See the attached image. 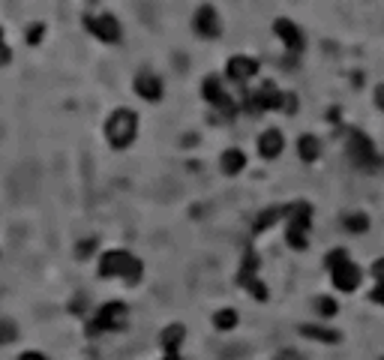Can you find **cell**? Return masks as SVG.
I'll return each instance as SVG.
<instances>
[{
  "instance_id": "cell-19",
  "label": "cell",
  "mask_w": 384,
  "mask_h": 360,
  "mask_svg": "<svg viewBox=\"0 0 384 360\" xmlns=\"http://www.w3.org/2000/svg\"><path fill=\"white\" fill-rule=\"evenodd\" d=\"M243 166H247V157L240 150H225L223 153V171L225 175H240Z\"/></svg>"
},
{
  "instance_id": "cell-8",
  "label": "cell",
  "mask_w": 384,
  "mask_h": 360,
  "mask_svg": "<svg viewBox=\"0 0 384 360\" xmlns=\"http://www.w3.org/2000/svg\"><path fill=\"white\" fill-rule=\"evenodd\" d=\"M256 270H258V256H256V252H247V258H243V267H240V285L256 300H267V289L261 285V280L256 276Z\"/></svg>"
},
{
  "instance_id": "cell-17",
  "label": "cell",
  "mask_w": 384,
  "mask_h": 360,
  "mask_svg": "<svg viewBox=\"0 0 384 360\" xmlns=\"http://www.w3.org/2000/svg\"><path fill=\"white\" fill-rule=\"evenodd\" d=\"M183 337H186V330H183V324H171V327H166L162 330V348L168 351V355H177V348H181V342H183Z\"/></svg>"
},
{
  "instance_id": "cell-1",
  "label": "cell",
  "mask_w": 384,
  "mask_h": 360,
  "mask_svg": "<svg viewBox=\"0 0 384 360\" xmlns=\"http://www.w3.org/2000/svg\"><path fill=\"white\" fill-rule=\"evenodd\" d=\"M142 261H138L135 256H129V252L124 249H111L105 252L102 261H100V276H105V280H111V276H124V280L129 282H138L142 280Z\"/></svg>"
},
{
  "instance_id": "cell-2",
  "label": "cell",
  "mask_w": 384,
  "mask_h": 360,
  "mask_svg": "<svg viewBox=\"0 0 384 360\" xmlns=\"http://www.w3.org/2000/svg\"><path fill=\"white\" fill-rule=\"evenodd\" d=\"M135 129H138V117L129 109H117L109 117V124H105V138H109L111 147H117V150H124L135 142Z\"/></svg>"
},
{
  "instance_id": "cell-7",
  "label": "cell",
  "mask_w": 384,
  "mask_h": 360,
  "mask_svg": "<svg viewBox=\"0 0 384 360\" xmlns=\"http://www.w3.org/2000/svg\"><path fill=\"white\" fill-rule=\"evenodd\" d=\"M84 27L91 30L93 36H100L102 43H117V39H120V21L114 19L111 12H102V15H84Z\"/></svg>"
},
{
  "instance_id": "cell-12",
  "label": "cell",
  "mask_w": 384,
  "mask_h": 360,
  "mask_svg": "<svg viewBox=\"0 0 384 360\" xmlns=\"http://www.w3.org/2000/svg\"><path fill=\"white\" fill-rule=\"evenodd\" d=\"M195 30H199V36H204V39L219 36L223 24H219V15H216L214 6H201V10L195 12Z\"/></svg>"
},
{
  "instance_id": "cell-30",
  "label": "cell",
  "mask_w": 384,
  "mask_h": 360,
  "mask_svg": "<svg viewBox=\"0 0 384 360\" xmlns=\"http://www.w3.org/2000/svg\"><path fill=\"white\" fill-rule=\"evenodd\" d=\"M372 276H375V282H384V258H379L372 265Z\"/></svg>"
},
{
  "instance_id": "cell-26",
  "label": "cell",
  "mask_w": 384,
  "mask_h": 360,
  "mask_svg": "<svg viewBox=\"0 0 384 360\" xmlns=\"http://www.w3.org/2000/svg\"><path fill=\"white\" fill-rule=\"evenodd\" d=\"M12 60V52H10V45L3 43V30H0V67H3V63H10Z\"/></svg>"
},
{
  "instance_id": "cell-32",
  "label": "cell",
  "mask_w": 384,
  "mask_h": 360,
  "mask_svg": "<svg viewBox=\"0 0 384 360\" xmlns=\"http://www.w3.org/2000/svg\"><path fill=\"white\" fill-rule=\"evenodd\" d=\"M19 360H48L45 355H39V351H27V355H21Z\"/></svg>"
},
{
  "instance_id": "cell-5",
  "label": "cell",
  "mask_w": 384,
  "mask_h": 360,
  "mask_svg": "<svg viewBox=\"0 0 384 360\" xmlns=\"http://www.w3.org/2000/svg\"><path fill=\"white\" fill-rule=\"evenodd\" d=\"M348 157H351V162H354L357 168H363V171H375V168L384 166V162L379 159V153H375L372 142L363 133H357V129H351L348 133Z\"/></svg>"
},
{
  "instance_id": "cell-28",
  "label": "cell",
  "mask_w": 384,
  "mask_h": 360,
  "mask_svg": "<svg viewBox=\"0 0 384 360\" xmlns=\"http://www.w3.org/2000/svg\"><path fill=\"white\" fill-rule=\"evenodd\" d=\"M370 300H375L379 306H384V282H379V285H375V289L370 291Z\"/></svg>"
},
{
  "instance_id": "cell-34",
  "label": "cell",
  "mask_w": 384,
  "mask_h": 360,
  "mask_svg": "<svg viewBox=\"0 0 384 360\" xmlns=\"http://www.w3.org/2000/svg\"><path fill=\"white\" fill-rule=\"evenodd\" d=\"M81 309H84V297L78 294V297H76V304H72V313H81Z\"/></svg>"
},
{
  "instance_id": "cell-14",
  "label": "cell",
  "mask_w": 384,
  "mask_h": 360,
  "mask_svg": "<svg viewBox=\"0 0 384 360\" xmlns=\"http://www.w3.org/2000/svg\"><path fill=\"white\" fill-rule=\"evenodd\" d=\"M282 147H285V138L280 129H267V133L258 138V153L264 159H276L282 153Z\"/></svg>"
},
{
  "instance_id": "cell-23",
  "label": "cell",
  "mask_w": 384,
  "mask_h": 360,
  "mask_svg": "<svg viewBox=\"0 0 384 360\" xmlns=\"http://www.w3.org/2000/svg\"><path fill=\"white\" fill-rule=\"evenodd\" d=\"M15 337H19V327H15V322H10V318H0V346L15 342Z\"/></svg>"
},
{
  "instance_id": "cell-27",
  "label": "cell",
  "mask_w": 384,
  "mask_h": 360,
  "mask_svg": "<svg viewBox=\"0 0 384 360\" xmlns=\"http://www.w3.org/2000/svg\"><path fill=\"white\" fill-rule=\"evenodd\" d=\"M93 247H96V240H84V243H78V252H76V256H78V258H87V256L93 252Z\"/></svg>"
},
{
  "instance_id": "cell-22",
  "label": "cell",
  "mask_w": 384,
  "mask_h": 360,
  "mask_svg": "<svg viewBox=\"0 0 384 360\" xmlns=\"http://www.w3.org/2000/svg\"><path fill=\"white\" fill-rule=\"evenodd\" d=\"M346 228L348 232H354V234H363L366 228H370V216L366 214H348L346 216Z\"/></svg>"
},
{
  "instance_id": "cell-16",
  "label": "cell",
  "mask_w": 384,
  "mask_h": 360,
  "mask_svg": "<svg viewBox=\"0 0 384 360\" xmlns=\"http://www.w3.org/2000/svg\"><path fill=\"white\" fill-rule=\"evenodd\" d=\"M300 333H304L306 339H318V342H339L342 333L339 330H330V327H315V324H300Z\"/></svg>"
},
{
  "instance_id": "cell-35",
  "label": "cell",
  "mask_w": 384,
  "mask_h": 360,
  "mask_svg": "<svg viewBox=\"0 0 384 360\" xmlns=\"http://www.w3.org/2000/svg\"><path fill=\"white\" fill-rule=\"evenodd\" d=\"M166 360H181V357H177V355H168V357H166Z\"/></svg>"
},
{
  "instance_id": "cell-33",
  "label": "cell",
  "mask_w": 384,
  "mask_h": 360,
  "mask_svg": "<svg viewBox=\"0 0 384 360\" xmlns=\"http://www.w3.org/2000/svg\"><path fill=\"white\" fill-rule=\"evenodd\" d=\"M375 102H379V109H384V85L375 87Z\"/></svg>"
},
{
  "instance_id": "cell-25",
  "label": "cell",
  "mask_w": 384,
  "mask_h": 360,
  "mask_svg": "<svg viewBox=\"0 0 384 360\" xmlns=\"http://www.w3.org/2000/svg\"><path fill=\"white\" fill-rule=\"evenodd\" d=\"M43 34H45L43 24H30V27H27V43H30V45H36L39 39H43Z\"/></svg>"
},
{
  "instance_id": "cell-24",
  "label": "cell",
  "mask_w": 384,
  "mask_h": 360,
  "mask_svg": "<svg viewBox=\"0 0 384 360\" xmlns=\"http://www.w3.org/2000/svg\"><path fill=\"white\" fill-rule=\"evenodd\" d=\"M318 313H321V315H337V300H330V297H318Z\"/></svg>"
},
{
  "instance_id": "cell-15",
  "label": "cell",
  "mask_w": 384,
  "mask_h": 360,
  "mask_svg": "<svg viewBox=\"0 0 384 360\" xmlns=\"http://www.w3.org/2000/svg\"><path fill=\"white\" fill-rule=\"evenodd\" d=\"M256 72H258V60H252V57L238 54L228 60V78H234V81H247L256 76Z\"/></svg>"
},
{
  "instance_id": "cell-21",
  "label": "cell",
  "mask_w": 384,
  "mask_h": 360,
  "mask_svg": "<svg viewBox=\"0 0 384 360\" xmlns=\"http://www.w3.org/2000/svg\"><path fill=\"white\" fill-rule=\"evenodd\" d=\"M214 324L219 327V330H231V327L238 324V313H234V309H219V313L214 315Z\"/></svg>"
},
{
  "instance_id": "cell-3",
  "label": "cell",
  "mask_w": 384,
  "mask_h": 360,
  "mask_svg": "<svg viewBox=\"0 0 384 360\" xmlns=\"http://www.w3.org/2000/svg\"><path fill=\"white\" fill-rule=\"evenodd\" d=\"M328 267L333 273V285H337L339 291H354L357 285H361V267L351 265L346 249H333L328 256Z\"/></svg>"
},
{
  "instance_id": "cell-31",
  "label": "cell",
  "mask_w": 384,
  "mask_h": 360,
  "mask_svg": "<svg viewBox=\"0 0 384 360\" xmlns=\"http://www.w3.org/2000/svg\"><path fill=\"white\" fill-rule=\"evenodd\" d=\"M276 360H304V357H300V355H297V351H291V348H285V351H280V357H276Z\"/></svg>"
},
{
  "instance_id": "cell-29",
  "label": "cell",
  "mask_w": 384,
  "mask_h": 360,
  "mask_svg": "<svg viewBox=\"0 0 384 360\" xmlns=\"http://www.w3.org/2000/svg\"><path fill=\"white\" fill-rule=\"evenodd\" d=\"M282 111H297V96L294 93H285V102H282Z\"/></svg>"
},
{
  "instance_id": "cell-18",
  "label": "cell",
  "mask_w": 384,
  "mask_h": 360,
  "mask_svg": "<svg viewBox=\"0 0 384 360\" xmlns=\"http://www.w3.org/2000/svg\"><path fill=\"white\" fill-rule=\"evenodd\" d=\"M297 153H300V159H304V162H315L318 153H321V144H318L315 135H304L297 142Z\"/></svg>"
},
{
  "instance_id": "cell-11",
  "label": "cell",
  "mask_w": 384,
  "mask_h": 360,
  "mask_svg": "<svg viewBox=\"0 0 384 360\" xmlns=\"http://www.w3.org/2000/svg\"><path fill=\"white\" fill-rule=\"evenodd\" d=\"M282 102H285V93H280L271 81L267 85H261V90L256 96L249 100V111H264V109H282Z\"/></svg>"
},
{
  "instance_id": "cell-4",
  "label": "cell",
  "mask_w": 384,
  "mask_h": 360,
  "mask_svg": "<svg viewBox=\"0 0 384 360\" xmlns=\"http://www.w3.org/2000/svg\"><path fill=\"white\" fill-rule=\"evenodd\" d=\"M309 219H313V207H309L306 201H297L289 207V247L294 249H306L309 247Z\"/></svg>"
},
{
  "instance_id": "cell-9",
  "label": "cell",
  "mask_w": 384,
  "mask_h": 360,
  "mask_svg": "<svg viewBox=\"0 0 384 360\" xmlns=\"http://www.w3.org/2000/svg\"><path fill=\"white\" fill-rule=\"evenodd\" d=\"M273 30H276V36L282 39L285 48H289L291 54H300V52H304V34H300V27H297L294 21H289V19H276Z\"/></svg>"
},
{
  "instance_id": "cell-13",
  "label": "cell",
  "mask_w": 384,
  "mask_h": 360,
  "mask_svg": "<svg viewBox=\"0 0 384 360\" xmlns=\"http://www.w3.org/2000/svg\"><path fill=\"white\" fill-rule=\"evenodd\" d=\"M135 93L142 96V100L157 102L162 96V81L153 76V72H138V76H135Z\"/></svg>"
},
{
  "instance_id": "cell-10",
  "label": "cell",
  "mask_w": 384,
  "mask_h": 360,
  "mask_svg": "<svg viewBox=\"0 0 384 360\" xmlns=\"http://www.w3.org/2000/svg\"><path fill=\"white\" fill-rule=\"evenodd\" d=\"M201 93H204V100H210L216 105L219 111H225V114H234V102H231V96L223 90V85H219V78L216 76H210V78H204V85H201Z\"/></svg>"
},
{
  "instance_id": "cell-6",
  "label": "cell",
  "mask_w": 384,
  "mask_h": 360,
  "mask_svg": "<svg viewBox=\"0 0 384 360\" xmlns=\"http://www.w3.org/2000/svg\"><path fill=\"white\" fill-rule=\"evenodd\" d=\"M126 318H129L126 304H120V300H111V304H105V306L100 309L96 322L91 324V333H102V330H124V327H126Z\"/></svg>"
},
{
  "instance_id": "cell-20",
  "label": "cell",
  "mask_w": 384,
  "mask_h": 360,
  "mask_svg": "<svg viewBox=\"0 0 384 360\" xmlns=\"http://www.w3.org/2000/svg\"><path fill=\"white\" fill-rule=\"evenodd\" d=\"M282 214H289V207H271V210H264V214H261V216L256 219V232H264V228H267V225H273Z\"/></svg>"
}]
</instances>
